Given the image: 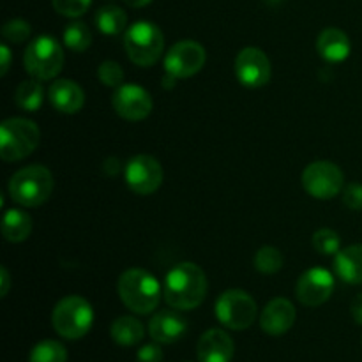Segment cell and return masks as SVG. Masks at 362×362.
<instances>
[{
    "label": "cell",
    "instance_id": "1",
    "mask_svg": "<svg viewBox=\"0 0 362 362\" xmlns=\"http://www.w3.org/2000/svg\"><path fill=\"white\" fill-rule=\"evenodd\" d=\"M163 296L168 306L189 311L200 306L207 296V278L197 264L184 262L166 274Z\"/></svg>",
    "mask_w": 362,
    "mask_h": 362
},
{
    "label": "cell",
    "instance_id": "2",
    "mask_svg": "<svg viewBox=\"0 0 362 362\" xmlns=\"http://www.w3.org/2000/svg\"><path fill=\"white\" fill-rule=\"evenodd\" d=\"M117 288L124 306L136 315L152 313L161 299V286L158 279L144 269H127L122 272Z\"/></svg>",
    "mask_w": 362,
    "mask_h": 362
},
{
    "label": "cell",
    "instance_id": "3",
    "mask_svg": "<svg viewBox=\"0 0 362 362\" xmlns=\"http://www.w3.org/2000/svg\"><path fill=\"white\" fill-rule=\"evenodd\" d=\"M53 184V175L46 166L32 165L11 177L9 194L21 207H37L48 200Z\"/></svg>",
    "mask_w": 362,
    "mask_h": 362
},
{
    "label": "cell",
    "instance_id": "4",
    "mask_svg": "<svg viewBox=\"0 0 362 362\" xmlns=\"http://www.w3.org/2000/svg\"><path fill=\"white\" fill-rule=\"evenodd\" d=\"M41 131L32 120L13 117L0 126V158L7 163L21 161L37 148Z\"/></svg>",
    "mask_w": 362,
    "mask_h": 362
},
{
    "label": "cell",
    "instance_id": "5",
    "mask_svg": "<svg viewBox=\"0 0 362 362\" xmlns=\"http://www.w3.org/2000/svg\"><path fill=\"white\" fill-rule=\"evenodd\" d=\"M94 311L88 300L80 296L64 297L52 313V325L59 336L66 339H80L90 331Z\"/></svg>",
    "mask_w": 362,
    "mask_h": 362
},
{
    "label": "cell",
    "instance_id": "6",
    "mask_svg": "<svg viewBox=\"0 0 362 362\" xmlns=\"http://www.w3.org/2000/svg\"><path fill=\"white\" fill-rule=\"evenodd\" d=\"M124 46L131 62L140 67H151L158 62L165 49V37L158 25L151 21H136L127 28Z\"/></svg>",
    "mask_w": 362,
    "mask_h": 362
},
{
    "label": "cell",
    "instance_id": "7",
    "mask_svg": "<svg viewBox=\"0 0 362 362\" xmlns=\"http://www.w3.org/2000/svg\"><path fill=\"white\" fill-rule=\"evenodd\" d=\"M23 64L32 78H37L41 81L52 80L62 71V46L52 35H39L28 42L23 55Z\"/></svg>",
    "mask_w": 362,
    "mask_h": 362
},
{
    "label": "cell",
    "instance_id": "8",
    "mask_svg": "<svg viewBox=\"0 0 362 362\" xmlns=\"http://www.w3.org/2000/svg\"><path fill=\"white\" fill-rule=\"evenodd\" d=\"M216 317L225 327L244 331L257 318V303L244 290H226L216 300Z\"/></svg>",
    "mask_w": 362,
    "mask_h": 362
},
{
    "label": "cell",
    "instance_id": "9",
    "mask_svg": "<svg viewBox=\"0 0 362 362\" xmlns=\"http://www.w3.org/2000/svg\"><path fill=\"white\" fill-rule=\"evenodd\" d=\"M345 177L339 166L331 161H315L303 172V186L308 194L318 200H331L343 189Z\"/></svg>",
    "mask_w": 362,
    "mask_h": 362
},
{
    "label": "cell",
    "instance_id": "10",
    "mask_svg": "<svg viewBox=\"0 0 362 362\" xmlns=\"http://www.w3.org/2000/svg\"><path fill=\"white\" fill-rule=\"evenodd\" d=\"M126 184L133 193L147 197L159 189L163 182V168L156 158L148 154H138L127 161L126 170Z\"/></svg>",
    "mask_w": 362,
    "mask_h": 362
},
{
    "label": "cell",
    "instance_id": "11",
    "mask_svg": "<svg viewBox=\"0 0 362 362\" xmlns=\"http://www.w3.org/2000/svg\"><path fill=\"white\" fill-rule=\"evenodd\" d=\"M205 49L197 41H179L165 57V69L170 78H191L205 66Z\"/></svg>",
    "mask_w": 362,
    "mask_h": 362
},
{
    "label": "cell",
    "instance_id": "12",
    "mask_svg": "<svg viewBox=\"0 0 362 362\" xmlns=\"http://www.w3.org/2000/svg\"><path fill=\"white\" fill-rule=\"evenodd\" d=\"M235 74L244 87L260 88L271 80V60L260 48H244L235 59Z\"/></svg>",
    "mask_w": 362,
    "mask_h": 362
},
{
    "label": "cell",
    "instance_id": "13",
    "mask_svg": "<svg viewBox=\"0 0 362 362\" xmlns=\"http://www.w3.org/2000/svg\"><path fill=\"white\" fill-rule=\"evenodd\" d=\"M332 292H334V278L331 272L320 267L304 272L296 285L297 299L308 308H317L327 303Z\"/></svg>",
    "mask_w": 362,
    "mask_h": 362
},
{
    "label": "cell",
    "instance_id": "14",
    "mask_svg": "<svg viewBox=\"0 0 362 362\" xmlns=\"http://www.w3.org/2000/svg\"><path fill=\"white\" fill-rule=\"evenodd\" d=\"M112 105L117 115L126 120H131V122L147 119L152 112L151 94L145 88L133 83L120 85L115 90V94H113Z\"/></svg>",
    "mask_w": 362,
    "mask_h": 362
},
{
    "label": "cell",
    "instance_id": "15",
    "mask_svg": "<svg viewBox=\"0 0 362 362\" xmlns=\"http://www.w3.org/2000/svg\"><path fill=\"white\" fill-rule=\"evenodd\" d=\"M296 306L288 299H272L260 315V327L269 336H283L296 324Z\"/></svg>",
    "mask_w": 362,
    "mask_h": 362
},
{
    "label": "cell",
    "instance_id": "16",
    "mask_svg": "<svg viewBox=\"0 0 362 362\" xmlns=\"http://www.w3.org/2000/svg\"><path fill=\"white\" fill-rule=\"evenodd\" d=\"M233 352L235 346L232 338L221 329H209L198 339V362H232Z\"/></svg>",
    "mask_w": 362,
    "mask_h": 362
},
{
    "label": "cell",
    "instance_id": "17",
    "mask_svg": "<svg viewBox=\"0 0 362 362\" xmlns=\"http://www.w3.org/2000/svg\"><path fill=\"white\" fill-rule=\"evenodd\" d=\"M187 331L186 318L180 317L177 311L163 310L156 313L148 322V334L159 345H172L179 341Z\"/></svg>",
    "mask_w": 362,
    "mask_h": 362
},
{
    "label": "cell",
    "instance_id": "18",
    "mask_svg": "<svg viewBox=\"0 0 362 362\" xmlns=\"http://www.w3.org/2000/svg\"><path fill=\"white\" fill-rule=\"evenodd\" d=\"M49 103L55 110L66 115L78 113L85 105V94L78 83L71 80H57L53 81L48 90Z\"/></svg>",
    "mask_w": 362,
    "mask_h": 362
},
{
    "label": "cell",
    "instance_id": "19",
    "mask_svg": "<svg viewBox=\"0 0 362 362\" xmlns=\"http://www.w3.org/2000/svg\"><path fill=\"white\" fill-rule=\"evenodd\" d=\"M317 49L322 59L327 62H343L345 59H349L352 45L345 32L332 27L320 32L317 39Z\"/></svg>",
    "mask_w": 362,
    "mask_h": 362
},
{
    "label": "cell",
    "instance_id": "20",
    "mask_svg": "<svg viewBox=\"0 0 362 362\" xmlns=\"http://www.w3.org/2000/svg\"><path fill=\"white\" fill-rule=\"evenodd\" d=\"M334 269L339 279L349 285H362V244L338 251L334 258Z\"/></svg>",
    "mask_w": 362,
    "mask_h": 362
},
{
    "label": "cell",
    "instance_id": "21",
    "mask_svg": "<svg viewBox=\"0 0 362 362\" xmlns=\"http://www.w3.org/2000/svg\"><path fill=\"white\" fill-rule=\"evenodd\" d=\"M32 233V218L20 209H11L4 214L2 235L7 243H23Z\"/></svg>",
    "mask_w": 362,
    "mask_h": 362
},
{
    "label": "cell",
    "instance_id": "22",
    "mask_svg": "<svg viewBox=\"0 0 362 362\" xmlns=\"http://www.w3.org/2000/svg\"><path fill=\"white\" fill-rule=\"evenodd\" d=\"M144 325L134 317H119L110 327V336L120 346H134L144 339Z\"/></svg>",
    "mask_w": 362,
    "mask_h": 362
},
{
    "label": "cell",
    "instance_id": "23",
    "mask_svg": "<svg viewBox=\"0 0 362 362\" xmlns=\"http://www.w3.org/2000/svg\"><path fill=\"white\" fill-rule=\"evenodd\" d=\"M42 99H45V87L37 78L21 81L14 94V101L23 112H37L39 106L42 105Z\"/></svg>",
    "mask_w": 362,
    "mask_h": 362
},
{
    "label": "cell",
    "instance_id": "24",
    "mask_svg": "<svg viewBox=\"0 0 362 362\" xmlns=\"http://www.w3.org/2000/svg\"><path fill=\"white\" fill-rule=\"evenodd\" d=\"M95 25L106 35H117L126 30L127 14L117 6H105L95 13Z\"/></svg>",
    "mask_w": 362,
    "mask_h": 362
},
{
    "label": "cell",
    "instance_id": "25",
    "mask_svg": "<svg viewBox=\"0 0 362 362\" xmlns=\"http://www.w3.org/2000/svg\"><path fill=\"white\" fill-rule=\"evenodd\" d=\"M28 362H67V350L55 339H45L30 350Z\"/></svg>",
    "mask_w": 362,
    "mask_h": 362
},
{
    "label": "cell",
    "instance_id": "26",
    "mask_svg": "<svg viewBox=\"0 0 362 362\" xmlns=\"http://www.w3.org/2000/svg\"><path fill=\"white\" fill-rule=\"evenodd\" d=\"M64 45L76 53L88 49L92 45L90 28L81 23V21H74V23L67 25L66 30H64Z\"/></svg>",
    "mask_w": 362,
    "mask_h": 362
},
{
    "label": "cell",
    "instance_id": "27",
    "mask_svg": "<svg viewBox=\"0 0 362 362\" xmlns=\"http://www.w3.org/2000/svg\"><path fill=\"white\" fill-rule=\"evenodd\" d=\"M255 269L262 274H276L285 264L281 251L274 246H264L255 255Z\"/></svg>",
    "mask_w": 362,
    "mask_h": 362
},
{
    "label": "cell",
    "instance_id": "28",
    "mask_svg": "<svg viewBox=\"0 0 362 362\" xmlns=\"http://www.w3.org/2000/svg\"><path fill=\"white\" fill-rule=\"evenodd\" d=\"M311 243H313V247L320 255H336L339 251V246H341L339 235L331 228L318 230Z\"/></svg>",
    "mask_w": 362,
    "mask_h": 362
},
{
    "label": "cell",
    "instance_id": "29",
    "mask_svg": "<svg viewBox=\"0 0 362 362\" xmlns=\"http://www.w3.org/2000/svg\"><path fill=\"white\" fill-rule=\"evenodd\" d=\"M2 35L6 41L21 45V42H25L30 37V25L25 20H21V18H14V20H9L4 25Z\"/></svg>",
    "mask_w": 362,
    "mask_h": 362
},
{
    "label": "cell",
    "instance_id": "30",
    "mask_svg": "<svg viewBox=\"0 0 362 362\" xmlns=\"http://www.w3.org/2000/svg\"><path fill=\"white\" fill-rule=\"evenodd\" d=\"M98 78L106 87H120L124 81V71L120 64L113 62V60H106L99 66Z\"/></svg>",
    "mask_w": 362,
    "mask_h": 362
},
{
    "label": "cell",
    "instance_id": "31",
    "mask_svg": "<svg viewBox=\"0 0 362 362\" xmlns=\"http://www.w3.org/2000/svg\"><path fill=\"white\" fill-rule=\"evenodd\" d=\"M53 9L67 18H78L90 7L92 0H52Z\"/></svg>",
    "mask_w": 362,
    "mask_h": 362
},
{
    "label": "cell",
    "instance_id": "32",
    "mask_svg": "<svg viewBox=\"0 0 362 362\" xmlns=\"http://www.w3.org/2000/svg\"><path fill=\"white\" fill-rule=\"evenodd\" d=\"M343 202L352 211H362V184L352 182L343 189Z\"/></svg>",
    "mask_w": 362,
    "mask_h": 362
},
{
    "label": "cell",
    "instance_id": "33",
    "mask_svg": "<svg viewBox=\"0 0 362 362\" xmlns=\"http://www.w3.org/2000/svg\"><path fill=\"white\" fill-rule=\"evenodd\" d=\"M138 362H163V350L159 343H148L144 345L136 354Z\"/></svg>",
    "mask_w": 362,
    "mask_h": 362
},
{
    "label": "cell",
    "instance_id": "34",
    "mask_svg": "<svg viewBox=\"0 0 362 362\" xmlns=\"http://www.w3.org/2000/svg\"><path fill=\"white\" fill-rule=\"evenodd\" d=\"M350 313H352L354 320H356L359 325H362V293H359V296L354 299L352 308H350Z\"/></svg>",
    "mask_w": 362,
    "mask_h": 362
},
{
    "label": "cell",
    "instance_id": "35",
    "mask_svg": "<svg viewBox=\"0 0 362 362\" xmlns=\"http://www.w3.org/2000/svg\"><path fill=\"white\" fill-rule=\"evenodd\" d=\"M0 57H2V69H0V74H2V76H6L7 71H9V66H11V49L7 48L6 45L0 46Z\"/></svg>",
    "mask_w": 362,
    "mask_h": 362
},
{
    "label": "cell",
    "instance_id": "36",
    "mask_svg": "<svg viewBox=\"0 0 362 362\" xmlns=\"http://www.w3.org/2000/svg\"><path fill=\"white\" fill-rule=\"evenodd\" d=\"M0 281H2V288H0V296L6 297L7 292H9V285H11L9 272H7L6 267L0 269Z\"/></svg>",
    "mask_w": 362,
    "mask_h": 362
},
{
    "label": "cell",
    "instance_id": "37",
    "mask_svg": "<svg viewBox=\"0 0 362 362\" xmlns=\"http://www.w3.org/2000/svg\"><path fill=\"white\" fill-rule=\"evenodd\" d=\"M129 7H145L152 2V0H124Z\"/></svg>",
    "mask_w": 362,
    "mask_h": 362
},
{
    "label": "cell",
    "instance_id": "38",
    "mask_svg": "<svg viewBox=\"0 0 362 362\" xmlns=\"http://www.w3.org/2000/svg\"><path fill=\"white\" fill-rule=\"evenodd\" d=\"M265 2H267V4H271V6H276V4L283 2V0H265Z\"/></svg>",
    "mask_w": 362,
    "mask_h": 362
},
{
    "label": "cell",
    "instance_id": "39",
    "mask_svg": "<svg viewBox=\"0 0 362 362\" xmlns=\"http://www.w3.org/2000/svg\"><path fill=\"white\" fill-rule=\"evenodd\" d=\"M187 362H191V361H187Z\"/></svg>",
    "mask_w": 362,
    "mask_h": 362
}]
</instances>
